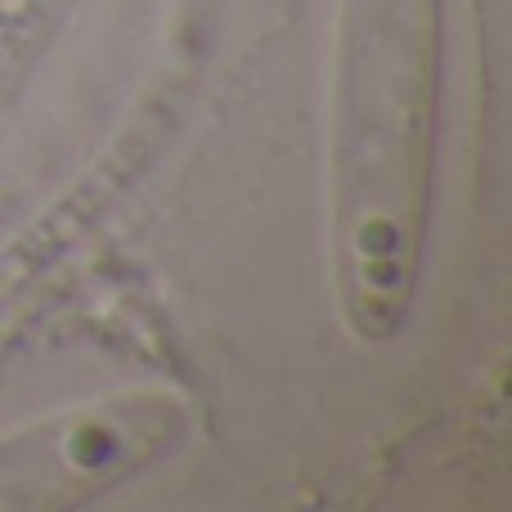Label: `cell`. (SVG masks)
I'll use <instances>...</instances> for the list:
<instances>
[{"label": "cell", "mask_w": 512, "mask_h": 512, "mask_svg": "<svg viewBox=\"0 0 512 512\" xmlns=\"http://www.w3.org/2000/svg\"><path fill=\"white\" fill-rule=\"evenodd\" d=\"M445 99V0H337L324 212L333 301L355 346H391L423 288Z\"/></svg>", "instance_id": "obj_1"}, {"label": "cell", "mask_w": 512, "mask_h": 512, "mask_svg": "<svg viewBox=\"0 0 512 512\" xmlns=\"http://www.w3.org/2000/svg\"><path fill=\"white\" fill-rule=\"evenodd\" d=\"M189 432V409L158 387H131L0 436V512L81 508L162 463Z\"/></svg>", "instance_id": "obj_2"}]
</instances>
